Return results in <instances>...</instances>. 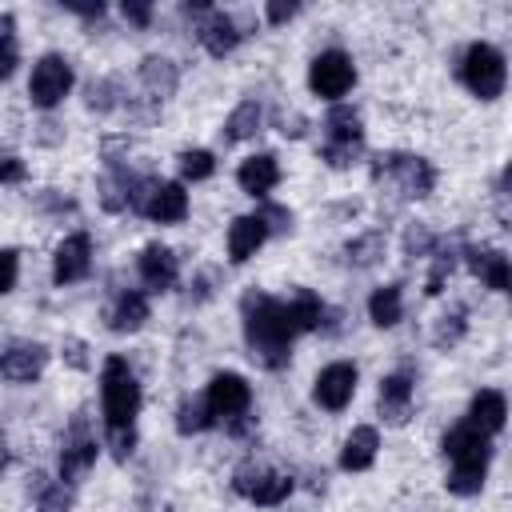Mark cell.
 <instances>
[{
  "label": "cell",
  "mask_w": 512,
  "mask_h": 512,
  "mask_svg": "<svg viewBox=\"0 0 512 512\" xmlns=\"http://www.w3.org/2000/svg\"><path fill=\"white\" fill-rule=\"evenodd\" d=\"M240 320H244V344H248L256 364L276 372L292 360V340L300 332H296L284 300H276L260 288H248L240 300Z\"/></svg>",
  "instance_id": "cell-1"
},
{
  "label": "cell",
  "mask_w": 512,
  "mask_h": 512,
  "mask_svg": "<svg viewBox=\"0 0 512 512\" xmlns=\"http://www.w3.org/2000/svg\"><path fill=\"white\" fill-rule=\"evenodd\" d=\"M100 408L108 424H132L140 412V384L124 356H108L100 368Z\"/></svg>",
  "instance_id": "cell-2"
},
{
  "label": "cell",
  "mask_w": 512,
  "mask_h": 512,
  "mask_svg": "<svg viewBox=\"0 0 512 512\" xmlns=\"http://www.w3.org/2000/svg\"><path fill=\"white\" fill-rule=\"evenodd\" d=\"M132 208L156 224H180L188 216V192L180 180H136Z\"/></svg>",
  "instance_id": "cell-3"
},
{
  "label": "cell",
  "mask_w": 512,
  "mask_h": 512,
  "mask_svg": "<svg viewBox=\"0 0 512 512\" xmlns=\"http://www.w3.org/2000/svg\"><path fill=\"white\" fill-rule=\"evenodd\" d=\"M460 80L468 84V92L472 96H480V100H496L500 92H504V84H508V64H504V56L492 48V44H472L468 52H464V60H460Z\"/></svg>",
  "instance_id": "cell-4"
},
{
  "label": "cell",
  "mask_w": 512,
  "mask_h": 512,
  "mask_svg": "<svg viewBox=\"0 0 512 512\" xmlns=\"http://www.w3.org/2000/svg\"><path fill=\"white\" fill-rule=\"evenodd\" d=\"M232 492L244 496L248 504H260V508H276L292 496V476L284 472H272L268 464L260 460H244L236 472H232Z\"/></svg>",
  "instance_id": "cell-5"
},
{
  "label": "cell",
  "mask_w": 512,
  "mask_h": 512,
  "mask_svg": "<svg viewBox=\"0 0 512 512\" xmlns=\"http://www.w3.org/2000/svg\"><path fill=\"white\" fill-rule=\"evenodd\" d=\"M352 84H356V64H352L348 52L328 48V52L312 56V64H308V88H312L320 100L340 104V100L352 92Z\"/></svg>",
  "instance_id": "cell-6"
},
{
  "label": "cell",
  "mask_w": 512,
  "mask_h": 512,
  "mask_svg": "<svg viewBox=\"0 0 512 512\" xmlns=\"http://www.w3.org/2000/svg\"><path fill=\"white\" fill-rule=\"evenodd\" d=\"M72 64H68V56H60V52H44L36 64H32V76H28V100L36 104V108H56L68 92H72Z\"/></svg>",
  "instance_id": "cell-7"
},
{
  "label": "cell",
  "mask_w": 512,
  "mask_h": 512,
  "mask_svg": "<svg viewBox=\"0 0 512 512\" xmlns=\"http://www.w3.org/2000/svg\"><path fill=\"white\" fill-rule=\"evenodd\" d=\"M392 176L396 184H400V192L404 196H428L432 192V184H436V168L424 160V156H404V152H380L376 156V164H372V176L380 180V176Z\"/></svg>",
  "instance_id": "cell-8"
},
{
  "label": "cell",
  "mask_w": 512,
  "mask_h": 512,
  "mask_svg": "<svg viewBox=\"0 0 512 512\" xmlns=\"http://www.w3.org/2000/svg\"><path fill=\"white\" fill-rule=\"evenodd\" d=\"M356 364H348V360H332V364H324L320 372H316V380H312V400H316V408H324V412H340V408H348L352 404V396H356Z\"/></svg>",
  "instance_id": "cell-9"
},
{
  "label": "cell",
  "mask_w": 512,
  "mask_h": 512,
  "mask_svg": "<svg viewBox=\"0 0 512 512\" xmlns=\"http://www.w3.org/2000/svg\"><path fill=\"white\" fill-rule=\"evenodd\" d=\"M204 396H208V408H212L216 424H220V420L232 424V420L248 416V404H252V388H248V380H244L240 372H216V376L208 380Z\"/></svg>",
  "instance_id": "cell-10"
},
{
  "label": "cell",
  "mask_w": 512,
  "mask_h": 512,
  "mask_svg": "<svg viewBox=\"0 0 512 512\" xmlns=\"http://www.w3.org/2000/svg\"><path fill=\"white\" fill-rule=\"evenodd\" d=\"M88 272H92V236L88 232L64 236L52 252V280L56 284H80Z\"/></svg>",
  "instance_id": "cell-11"
},
{
  "label": "cell",
  "mask_w": 512,
  "mask_h": 512,
  "mask_svg": "<svg viewBox=\"0 0 512 512\" xmlns=\"http://www.w3.org/2000/svg\"><path fill=\"white\" fill-rule=\"evenodd\" d=\"M196 36H200V44H204V52H208V56L224 60V56H232V52H236V44H240L248 32L240 28V20H236L232 12H216V8H212V12L200 20Z\"/></svg>",
  "instance_id": "cell-12"
},
{
  "label": "cell",
  "mask_w": 512,
  "mask_h": 512,
  "mask_svg": "<svg viewBox=\"0 0 512 512\" xmlns=\"http://www.w3.org/2000/svg\"><path fill=\"white\" fill-rule=\"evenodd\" d=\"M136 272H140L148 292H168L176 284V276H180V260L164 244H144L140 256H136Z\"/></svg>",
  "instance_id": "cell-13"
},
{
  "label": "cell",
  "mask_w": 512,
  "mask_h": 512,
  "mask_svg": "<svg viewBox=\"0 0 512 512\" xmlns=\"http://www.w3.org/2000/svg\"><path fill=\"white\" fill-rule=\"evenodd\" d=\"M44 368H48V348L36 344V340H16V344H8V352H4V360H0V372H4V380H12V384H32Z\"/></svg>",
  "instance_id": "cell-14"
},
{
  "label": "cell",
  "mask_w": 512,
  "mask_h": 512,
  "mask_svg": "<svg viewBox=\"0 0 512 512\" xmlns=\"http://www.w3.org/2000/svg\"><path fill=\"white\" fill-rule=\"evenodd\" d=\"M440 452L448 456V464H488V436L484 432H476L468 420L464 424H456L452 432H444V440H440Z\"/></svg>",
  "instance_id": "cell-15"
},
{
  "label": "cell",
  "mask_w": 512,
  "mask_h": 512,
  "mask_svg": "<svg viewBox=\"0 0 512 512\" xmlns=\"http://www.w3.org/2000/svg\"><path fill=\"white\" fill-rule=\"evenodd\" d=\"M96 456H100L96 436H88L84 424H76L72 436H64V448H60V480L76 484V480L96 464Z\"/></svg>",
  "instance_id": "cell-16"
},
{
  "label": "cell",
  "mask_w": 512,
  "mask_h": 512,
  "mask_svg": "<svg viewBox=\"0 0 512 512\" xmlns=\"http://www.w3.org/2000/svg\"><path fill=\"white\" fill-rule=\"evenodd\" d=\"M472 276L492 292H512V260L496 248H464Z\"/></svg>",
  "instance_id": "cell-17"
},
{
  "label": "cell",
  "mask_w": 512,
  "mask_h": 512,
  "mask_svg": "<svg viewBox=\"0 0 512 512\" xmlns=\"http://www.w3.org/2000/svg\"><path fill=\"white\" fill-rule=\"evenodd\" d=\"M236 184H240L248 196L264 200V196L280 184V164H276V156H272V152L244 156V160H240V168H236Z\"/></svg>",
  "instance_id": "cell-18"
},
{
  "label": "cell",
  "mask_w": 512,
  "mask_h": 512,
  "mask_svg": "<svg viewBox=\"0 0 512 512\" xmlns=\"http://www.w3.org/2000/svg\"><path fill=\"white\" fill-rule=\"evenodd\" d=\"M264 240H268V228H264V220H260L256 212L236 216V220L228 224V260H232V264L252 260Z\"/></svg>",
  "instance_id": "cell-19"
},
{
  "label": "cell",
  "mask_w": 512,
  "mask_h": 512,
  "mask_svg": "<svg viewBox=\"0 0 512 512\" xmlns=\"http://www.w3.org/2000/svg\"><path fill=\"white\" fill-rule=\"evenodd\" d=\"M376 452H380V432L372 424H360L340 444V468L344 472H368L376 464Z\"/></svg>",
  "instance_id": "cell-20"
},
{
  "label": "cell",
  "mask_w": 512,
  "mask_h": 512,
  "mask_svg": "<svg viewBox=\"0 0 512 512\" xmlns=\"http://www.w3.org/2000/svg\"><path fill=\"white\" fill-rule=\"evenodd\" d=\"M108 328L112 332H140L144 328V320H148V296L140 292V288H124V292H116V300H112V308H108Z\"/></svg>",
  "instance_id": "cell-21"
},
{
  "label": "cell",
  "mask_w": 512,
  "mask_h": 512,
  "mask_svg": "<svg viewBox=\"0 0 512 512\" xmlns=\"http://www.w3.org/2000/svg\"><path fill=\"white\" fill-rule=\"evenodd\" d=\"M476 432H484V436H496L500 428H504V420H508V400L496 392V388H484V392H476L472 396V404H468V416H464Z\"/></svg>",
  "instance_id": "cell-22"
},
{
  "label": "cell",
  "mask_w": 512,
  "mask_h": 512,
  "mask_svg": "<svg viewBox=\"0 0 512 512\" xmlns=\"http://www.w3.org/2000/svg\"><path fill=\"white\" fill-rule=\"evenodd\" d=\"M412 376H404V372H392V376H384L380 380V416L388 420V424H404L408 420V412H412Z\"/></svg>",
  "instance_id": "cell-23"
},
{
  "label": "cell",
  "mask_w": 512,
  "mask_h": 512,
  "mask_svg": "<svg viewBox=\"0 0 512 512\" xmlns=\"http://www.w3.org/2000/svg\"><path fill=\"white\" fill-rule=\"evenodd\" d=\"M140 84L152 100H168L176 88H180V68L168 60V56H144L140 64Z\"/></svg>",
  "instance_id": "cell-24"
},
{
  "label": "cell",
  "mask_w": 512,
  "mask_h": 512,
  "mask_svg": "<svg viewBox=\"0 0 512 512\" xmlns=\"http://www.w3.org/2000/svg\"><path fill=\"white\" fill-rule=\"evenodd\" d=\"M324 140L328 144H364L360 112L348 104H332V112L324 116Z\"/></svg>",
  "instance_id": "cell-25"
},
{
  "label": "cell",
  "mask_w": 512,
  "mask_h": 512,
  "mask_svg": "<svg viewBox=\"0 0 512 512\" xmlns=\"http://www.w3.org/2000/svg\"><path fill=\"white\" fill-rule=\"evenodd\" d=\"M260 120H264V108H260V100H240V104L232 108V116L224 120V128H220L224 144H240V140L256 136V132H260Z\"/></svg>",
  "instance_id": "cell-26"
},
{
  "label": "cell",
  "mask_w": 512,
  "mask_h": 512,
  "mask_svg": "<svg viewBox=\"0 0 512 512\" xmlns=\"http://www.w3.org/2000/svg\"><path fill=\"white\" fill-rule=\"evenodd\" d=\"M400 316H404V292H400V284H380L368 296V320L376 328H392V324H400Z\"/></svg>",
  "instance_id": "cell-27"
},
{
  "label": "cell",
  "mask_w": 512,
  "mask_h": 512,
  "mask_svg": "<svg viewBox=\"0 0 512 512\" xmlns=\"http://www.w3.org/2000/svg\"><path fill=\"white\" fill-rule=\"evenodd\" d=\"M216 424V416H212V408H208V396H184L180 404H176V432L180 436H200V432H208Z\"/></svg>",
  "instance_id": "cell-28"
},
{
  "label": "cell",
  "mask_w": 512,
  "mask_h": 512,
  "mask_svg": "<svg viewBox=\"0 0 512 512\" xmlns=\"http://www.w3.org/2000/svg\"><path fill=\"white\" fill-rule=\"evenodd\" d=\"M284 304H288V316H292L296 332H312V328H320V320H324V304H320L316 292L296 288L292 296H284Z\"/></svg>",
  "instance_id": "cell-29"
},
{
  "label": "cell",
  "mask_w": 512,
  "mask_h": 512,
  "mask_svg": "<svg viewBox=\"0 0 512 512\" xmlns=\"http://www.w3.org/2000/svg\"><path fill=\"white\" fill-rule=\"evenodd\" d=\"M464 332H468V308L464 304H452L448 312H440L436 316V324H432V344L444 352V348H456L460 340H464Z\"/></svg>",
  "instance_id": "cell-30"
},
{
  "label": "cell",
  "mask_w": 512,
  "mask_h": 512,
  "mask_svg": "<svg viewBox=\"0 0 512 512\" xmlns=\"http://www.w3.org/2000/svg\"><path fill=\"white\" fill-rule=\"evenodd\" d=\"M176 172H180V184H196V180H208L216 172V156L208 148H184L176 156Z\"/></svg>",
  "instance_id": "cell-31"
},
{
  "label": "cell",
  "mask_w": 512,
  "mask_h": 512,
  "mask_svg": "<svg viewBox=\"0 0 512 512\" xmlns=\"http://www.w3.org/2000/svg\"><path fill=\"white\" fill-rule=\"evenodd\" d=\"M384 248H388V240H384V232H364V236H356V240H348V264H356V268H372V264H380L384 260Z\"/></svg>",
  "instance_id": "cell-32"
},
{
  "label": "cell",
  "mask_w": 512,
  "mask_h": 512,
  "mask_svg": "<svg viewBox=\"0 0 512 512\" xmlns=\"http://www.w3.org/2000/svg\"><path fill=\"white\" fill-rule=\"evenodd\" d=\"M484 472H488V464H452L444 484L452 496H476L484 488Z\"/></svg>",
  "instance_id": "cell-33"
},
{
  "label": "cell",
  "mask_w": 512,
  "mask_h": 512,
  "mask_svg": "<svg viewBox=\"0 0 512 512\" xmlns=\"http://www.w3.org/2000/svg\"><path fill=\"white\" fill-rule=\"evenodd\" d=\"M72 484L68 480H48L36 488V512H72Z\"/></svg>",
  "instance_id": "cell-34"
},
{
  "label": "cell",
  "mask_w": 512,
  "mask_h": 512,
  "mask_svg": "<svg viewBox=\"0 0 512 512\" xmlns=\"http://www.w3.org/2000/svg\"><path fill=\"white\" fill-rule=\"evenodd\" d=\"M452 268H456V248H444V244H436V252H432V272H428V296H436V292H444V280L452 276Z\"/></svg>",
  "instance_id": "cell-35"
},
{
  "label": "cell",
  "mask_w": 512,
  "mask_h": 512,
  "mask_svg": "<svg viewBox=\"0 0 512 512\" xmlns=\"http://www.w3.org/2000/svg\"><path fill=\"white\" fill-rule=\"evenodd\" d=\"M0 40H4V56H0V76L8 80V76L16 72V64H20V52H16V20H12V12H4V16H0Z\"/></svg>",
  "instance_id": "cell-36"
},
{
  "label": "cell",
  "mask_w": 512,
  "mask_h": 512,
  "mask_svg": "<svg viewBox=\"0 0 512 512\" xmlns=\"http://www.w3.org/2000/svg\"><path fill=\"white\" fill-rule=\"evenodd\" d=\"M104 444H108V452H112L116 460H128L132 448H136V428H132V424H108Z\"/></svg>",
  "instance_id": "cell-37"
},
{
  "label": "cell",
  "mask_w": 512,
  "mask_h": 512,
  "mask_svg": "<svg viewBox=\"0 0 512 512\" xmlns=\"http://www.w3.org/2000/svg\"><path fill=\"white\" fill-rule=\"evenodd\" d=\"M84 104H88L92 112H112V108H116V84H112V80H92V84L84 88Z\"/></svg>",
  "instance_id": "cell-38"
},
{
  "label": "cell",
  "mask_w": 512,
  "mask_h": 512,
  "mask_svg": "<svg viewBox=\"0 0 512 512\" xmlns=\"http://www.w3.org/2000/svg\"><path fill=\"white\" fill-rule=\"evenodd\" d=\"M436 252V236L424 228V224H408V232H404V256H432Z\"/></svg>",
  "instance_id": "cell-39"
},
{
  "label": "cell",
  "mask_w": 512,
  "mask_h": 512,
  "mask_svg": "<svg viewBox=\"0 0 512 512\" xmlns=\"http://www.w3.org/2000/svg\"><path fill=\"white\" fill-rule=\"evenodd\" d=\"M360 152H364V144H328V140H324L320 160H324V164H332V168H348V164H356V160H360Z\"/></svg>",
  "instance_id": "cell-40"
},
{
  "label": "cell",
  "mask_w": 512,
  "mask_h": 512,
  "mask_svg": "<svg viewBox=\"0 0 512 512\" xmlns=\"http://www.w3.org/2000/svg\"><path fill=\"white\" fill-rule=\"evenodd\" d=\"M256 216L264 220L268 236H288V232H292V212H288V208H280V204H260V212H256Z\"/></svg>",
  "instance_id": "cell-41"
},
{
  "label": "cell",
  "mask_w": 512,
  "mask_h": 512,
  "mask_svg": "<svg viewBox=\"0 0 512 512\" xmlns=\"http://www.w3.org/2000/svg\"><path fill=\"white\" fill-rule=\"evenodd\" d=\"M296 12H300V4H296V0H272V4L264 8V16H268L272 24H284V20H292Z\"/></svg>",
  "instance_id": "cell-42"
},
{
  "label": "cell",
  "mask_w": 512,
  "mask_h": 512,
  "mask_svg": "<svg viewBox=\"0 0 512 512\" xmlns=\"http://www.w3.org/2000/svg\"><path fill=\"white\" fill-rule=\"evenodd\" d=\"M124 20H128V24H136V28H148V24H152V4L124 0Z\"/></svg>",
  "instance_id": "cell-43"
},
{
  "label": "cell",
  "mask_w": 512,
  "mask_h": 512,
  "mask_svg": "<svg viewBox=\"0 0 512 512\" xmlns=\"http://www.w3.org/2000/svg\"><path fill=\"white\" fill-rule=\"evenodd\" d=\"M88 348H84V340H76V336H68L64 340V360L72 364V368H88V356H84Z\"/></svg>",
  "instance_id": "cell-44"
},
{
  "label": "cell",
  "mask_w": 512,
  "mask_h": 512,
  "mask_svg": "<svg viewBox=\"0 0 512 512\" xmlns=\"http://www.w3.org/2000/svg\"><path fill=\"white\" fill-rule=\"evenodd\" d=\"M16 276H20V252L8 248V252H4V292L16 288Z\"/></svg>",
  "instance_id": "cell-45"
},
{
  "label": "cell",
  "mask_w": 512,
  "mask_h": 512,
  "mask_svg": "<svg viewBox=\"0 0 512 512\" xmlns=\"http://www.w3.org/2000/svg\"><path fill=\"white\" fill-rule=\"evenodd\" d=\"M24 176V164H20V156H4V184H16Z\"/></svg>",
  "instance_id": "cell-46"
},
{
  "label": "cell",
  "mask_w": 512,
  "mask_h": 512,
  "mask_svg": "<svg viewBox=\"0 0 512 512\" xmlns=\"http://www.w3.org/2000/svg\"><path fill=\"white\" fill-rule=\"evenodd\" d=\"M280 132L284 136H300L304 132V120L300 116H280Z\"/></svg>",
  "instance_id": "cell-47"
},
{
  "label": "cell",
  "mask_w": 512,
  "mask_h": 512,
  "mask_svg": "<svg viewBox=\"0 0 512 512\" xmlns=\"http://www.w3.org/2000/svg\"><path fill=\"white\" fill-rule=\"evenodd\" d=\"M68 12H76V16H100L104 4H68Z\"/></svg>",
  "instance_id": "cell-48"
},
{
  "label": "cell",
  "mask_w": 512,
  "mask_h": 512,
  "mask_svg": "<svg viewBox=\"0 0 512 512\" xmlns=\"http://www.w3.org/2000/svg\"><path fill=\"white\" fill-rule=\"evenodd\" d=\"M500 188L512 192V160H508V168H504V176H500Z\"/></svg>",
  "instance_id": "cell-49"
}]
</instances>
